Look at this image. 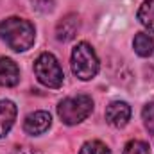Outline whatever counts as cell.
Here are the masks:
<instances>
[{
    "label": "cell",
    "mask_w": 154,
    "mask_h": 154,
    "mask_svg": "<svg viewBox=\"0 0 154 154\" xmlns=\"http://www.w3.org/2000/svg\"><path fill=\"white\" fill-rule=\"evenodd\" d=\"M0 39L14 52H25L34 45V25L20 16H9L0 22Z\"/></svg>",
    "instance_id": "obj_1"
},
{
    "label": "cell",
    "mask_w": 154,
    "mask_h": 154,
    "mask_svg": "<svg viewBox=\"0 0 154 154\" xmlns=\"http://www.w3.org/2000/svg\"><path fill=\"white\" fill-rule=\"evenodd\" d=\"M93 111V100L86 93H79L74 97H66L57 104V115L63 124L77 125L86 120Z\"/></svg>",
    "instance_id": "obj_2"
},
{
    "label": "cell",
    "mask_w": 154,
    "mask_h": 154,
    "mask_svg": "<svg viewBox=\"0 0 154 154\" xmlns=\"http://www.w3.org/2000/svg\"><path fill=\"white\" fill-rule=\"evenodd\" d=\"M70 65H72L74 75L81 81H90L99 74V57L93 47L86 41H81L74 47Z\"/></svg>",
    "instance_id": "obj_3"
},
{
    "label": "cell",
    "mask_w": 154,
    "mask_h": 154,
    "mask_svg": "<svg viewBox=\"0 0 154 154\" xmlns=\"http://www.w3.org/2000/svg\"><path fill=\"white\" fill-rule=\"evenodd\" d=\"M34 74L43 86L54 90L59 88L65 81V74L57 57L50 52H43L38 56V59L34 61Z\"/></svg>",
    "instance_id": "obj_4"
},
{
    "label": "cell",
    "mask_w": 154,
    "mask_h": 154,
    "mask_svg": "<svg viewBox=\"0 0 154 154\" xmlns=\"http://www.w3.org/2000/svg\"><path fill=\"white\" fill-rule=\"evenodd\" d=\"M52 124V118L48 111H34V113H29L23 120V131L31 136H39L43 133L48 131Z\"/></svg>",
    "instance_id": "obj_5"
},
{
    "label": "cell",
    "mask_w": 154,
    "mask_h": 154,
    "mask_svg": "<svg viewBox=\"0 0 154 154\" xmlns=\"http://www.w3.org/2000/svg\"><path fill=\"white\" fill-rule=\"evenodd\" d=\"M131 118V106L124 100H115L106 108V122L113 127H124Z\"/></svg>",
    "instance_id": "obj_6"
},
{
    "label": "cell",
    "mask_w": 154,
    "mask_h": 154,
    "mask_svg": "<svg viewBox=\"0 0 154 154\" xmlns=\"http://www.w3.org/2000/svg\"><path fill=\"white\" fill-rule=\"evenodd\" d=\"M81 27V18L75 13H70L66 16H63L56 27V38L59 41H70L75 38L77 31Z\"/></svg>",
    "instance_id": "obj_7"
},
{
    "label": "cell",
    "mask_w": 154,
    "mask_h": 154,
    "mask_svg": "<svg viewBox=\"0 0 154 154\" xmlns=\"http://www.w3.org/2000/svg\"><path fill=\"white\" fill-rule=\"evenodd\" d=\"M20 81V68L18 65L5 57V56H0V86H5V88H11V86H16Z\"/></svg>",
    "instance_id": "obj_8"
},
{
    "label": "cell",
    "mask_w": 154,
    "mask_h": 154,
    "mask_svg": "<svg viewBox=\"0 0 154 154\" xmlns=\"http://www.w3.org/2000/svg\"><path fill=\"white\" fill-rule=\"evenodd\" d=\"M16 120V106L11 100H0V138H4Z\"/></svg>",
    "instance_id": "obj_9"
},
{
    "label": "cell",
    "mask_w": 154,
    "mask_h": 154,
    "mask_svg": "<svg viewBox=\"0 0 154 154\" xmlns=\"http://www.w3.org/2000/svg\"><path fill=\"white\" fill-rule=\"evenodd\" d=\"M133 48L140 57H149L154 52V39L147 32H138L133 39Z\"/></svg>",
    "instance_id": "obj_10"
},
{
    "label": "cell",
    "mask_w": 154,
    "mask_h": 154,
    "mask_svg": "<svg viewBox=\"0 0 154 154\" xmlns=\"http://www.w3.org/2000/svg\"><path fill=\"white\" fill-rule=\"evenodd\" d=\"M138 20L140 23L149 29L151 32H154V0H145L140 9H138Z\"/></svg>",
    "instance_id": "obj_11"
},
{
    "label": "cell",
    "mask_w": 154,
    "mask_h": 154,
    "mask_svg": "<svg viewBox=\"0 0 154 154\" xmlns=\"http://www.w3.org/2000/svg\"><path fill=\"white\" fill-rule=\"evenodd\" d=\"M79 154H111V151L100 140H88V142L82 143Z\"/></svg>",
    "instance_id": "obj_12"
},
{
    "label": "cell",
    "mask_w": 154,
    "mask_h": 154,
    "mask_svg": "<svg viewBox=\"0 0 154 154\" xmlns=\"http://www.w3.org/2000/svg\"><path fill=\"white\" fill-rule=\"evenodd\" d=\"M122 154H151V151H149V145L145 142H142V140H131V142L125 143Z\"/></svg>",
    "instance_id": "obj_13"
},
{
    "label": "cell",
    "mask_w": 154,
    "mask_h": 154,
    "mask_svg": "<svg viewBox=\"0 0 154 154\" xmlns=\"http://www.w3.org/2000/svg\"><path fill=\"white\" fill-rule=\"evenodd\" d=\"M142 118H143V124H145L147 131L154 136V102H149V104L143 108Z\"/></svg>",
    "instance_id": "obj_14"
},
{
    "label": "cell",
    "mask_w": 154,
    "mask_h": 154,
    "mask_svg": "<svg viewBox=\"0 0 154 154\" xmlns=\"http://www.w3.org/2000/svg\"><path fill=\"white\" fill-rule=\"evenodd\" d=\"M31 4L39 13H50L56 5V0H31Z\"/></svg>",
    "instance_id": "obj_15"
},
{
    "label": "cell",
    "mask_w": 154,
    "mask_h": 154,
    "mask_svg": "<svg viewBox=\"0 0 154 154\" xmlns=\"http://www.w3.org/2000/svg\"><path fill=\"white\" fill-rule=\"evenodd\" d=\"M13 154H41V152L32 149V147H29V145H23V147H14Z\"/></svg>",
    "instance_id": "obj_16"
}]
</instances>
